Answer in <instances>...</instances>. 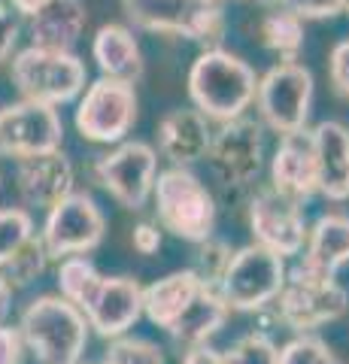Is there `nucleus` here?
Segmentation results:
<instances>
[{"label": "nucleus", "mask_w": 349, "mask_h": 364, "mask_svg": "<svg viewBox=\"0 0 349 364\" xmlns=\"http://www.w3.org/2000/svg\"><path fill=\"white\" fill-rule=\"evenodd\" d=\"M258 76L249 64L225 49H207L188 70V97L210 122H231L246 116L255 100Z\"/></svg>", "instance_id": "1"}, {"label": "nucleus", "mask_w": 349, "mask_h": 364, "mask_svg": "<svg viewBox=\"0 0 349 364\" xmlns=\"http://www.w3.org/2000/svg\"><path fill=\"white\" fill-rule=\"evenodd\" d=\"M21 343L40 364H80L88 346L85 316L61 294H40L18 316Z\"/></svg>", "instance_id": "2"}, {"label": "nucleus", "mask_w": 349, "mask_h": 364, "mask_svg": "<svg viewBox=\"0 0 349 364\" xmlns=\"http://www.w3.org/2000/svg\"><path fill=\"white\" fill-rule=\"evenodd\" d=\"M9 76L21 100H37L55 109L76 100L88 85V70L80 55L40 46L18 49L9 58Z\"/></svg>", "instance_id": "3"}, {"label": "nucleus", "mask_w": 349, "mask_h": 364, "mask_svg": "<svg viewBox=\"0 0 349 364\" xmlns=\"http://www.w3.org/2000/svg\"><path fill=\"white\" fill-rule=\"evenodd\" d=\"M155 213L164 231L186 243H204L216 228V198L188 167H167L155 176Z\"/></svg>", "instance_id": "4"}, {"label": "nucleus", "mask_w": 349, "mask_h": 364, "mask_svg": "<svg viewBox=\"0 0 349 364\" xmlns=\"http://www.w3.org/2000/svg\"><path fill=\"white\" fill-rule=\"evenodd\" d=\"M276 318L295 334H313L316 328L337 322L349 310V291L334 277L313 273L295 264L274 301Z\"/></svg>", "instance_id": "5"}, {"label": "nucleus", "mask_w": 349, "mask_h": 364, "mask_svg": "<svg viewBox=\"0 0 349 364\" xmlns=\"http://www.w3.org/2000/svg\"><path fill=\"white\" fill-rule=\"evenodd\" d=\"M286 258L274 255L270 249L249 243L231 255L225 277L219 279V294L234 313H258L274 306L279 289L286 282Z\"/></svg>", "instance_id": "6"}, {"label": "nucleus", "mask_w": 349, "mask_h": 364, "mask_svg": "<svg viewBox=\"0 0 349 364\" xmlns=\"http://www.w3.org/2000/svg\"><path fill=\"white\" fill-rule=\"evenodd\" d=\"M125 18L149 33H176L195 43H219L225 16L219 0H122Z\"/></svg>", "instance_id": "7"}, {"label": "nucleus", "mask_w": 349, "mask_h": 364, "mask_svg": "<svg viewBox=\"0 0 349 364\" xmlns=\"http://www.w3.org/2000/svg\"><path fill=\"white\" fill-rule=\"evenodd\" d=\"M255 107L270 131L295 134L307 128L313 107V73L298 61H279L258 79Z\"/></svg>", "instance_id": "8"}, {"label": "nucleus", "mask_w": 349, "mask_h": 364, "mask_svg": "<svg viewBox=\"0 0 349 364\" xmlns=\"http://www.w3.org/2000/svg\"><path fill=\"white\" fill-rule=\"evenodd\" d=\"M92 173L97 186L125 210H143L159 176V152L143 140H122L112 152L97 158Z\"/></svg>", "instance_id": "9"}, {"label": "nucleus", "mask_w": 349, "mask_h": 364, "mask_svg": "<svg viewBox=\"0 0 349 364\" xmlns=\"http://www.w3.org/2000/svg\"><path fill=\"white\" fill-rule=\"evenodd\" d=\"M207 161L225 188H249L264 170V124L231 119L213 131Z\"/></svg>", "instance_id": "10"}, {"label": "nucleus", "mask_w": 349, "mask_h": 364, "mask_svg": "<svg viewBox=\"0 0 349 364\" xmlns=\"http://www.w3.org/2000/svg\"><path fill=\"white\" fill-rule=\"evenodd\" d=\"M137 122V91L100 76L88 82L76 104V131L92 143H122Z\"/></svg>", "instance_id": "11"}, {"label": "nucleus", "mask_w": 349, "mask_h": 364, "mask_svg": "<svg viewBox=\"0 0 349 364\" xmlns=\"http://www.w3.org/2000/svg\"><path fill=\"white\" fill-rule=\"evenodd\" d=\"M107 219L104 210L95 203L92 195L73 191L61 203L46 213V222L40 228V243L46 246L49 258L61 261L67 255H88L104 243Z\"/></svg>", "instance_id": "12"}, {"label": "nucleus", "mask_w": 349, "mask_h": 364, "mask_svg": "<svg viewBox=\"0 0 349 364\" xmlns=\"http://www.w3.org/2000/svg\"><path fill=\"white\" fill-rule=\"evenodd\" d=\"M64 122L55 107L16 100L0 107V158H31L61 149Z\"/></svg>", "instance_id": "13"}, {"label": "nucleus", "mask_w": 349, "mask_h": 364, "mask_svg": "<svg viewBox=\"0 0 349 364\" xmlns=\"http://www.w3.org/2000/svg\"><path fill=\"white\" fill-rule=\"evenodd\" d=\"M252 240L270 249L279 258L301 255L304 240H307V222H304L301 203L279 195L276 188H258L246 207Z\"/></svg>", "instance_id": "14"}, {"label": "nucleus", "mask_w": 349, "mask_h": 364, "mask_svg": "<svg viewBox=\"0 0 349 364\" xmlns=\"http://www.w3.org/2000/svg\"><path fill=\"white\" fill-rule=\"evenodd\" d=\"M76 170L73 161L61 149L31 155L16 161V191L21 203L31 210H52L55 203H61L67 195H73Z\"/></svg>", "instance_id": "15"}, {"label": "nucleus", "mask_w": 349, "mask_h": 364, "mask_svg": "<svg viewBox=\"0 0 349 364\" xmlns=\"http://www.w3.org/2000/svg\"><path fill=\"white\" fill-rule=\"evenodd\" d=\"M82 316L88 331L100 334L104 340L125 337L143 316V286L131 277H104Z\"/></svg>", "instance_id": "16"}, {"label": "nucleus", "mask_w": 349, "mask_h": 364, "mask_svg": "<svg viewBox=\"0 0 349 364\" xmlns=\"http://www.w3.org/2000/svg\"><path fill=\"white\" fill-rule=\"evenodd\" d=\"M270 188L295 203H307L316 195V149L307 128L279 136L276 152L270 158Z\"/></svg>", "instance_id": "17"}, {"label": "nucleus", "mask_w": 349, "mask_h": 364, "mask_svg": "<svg viewBox=\"0 0 349 364\" xmlns=\"http://www.w3.org/2000/svg\"><path fill=\"white\" fill-rule=\"evenodd\" d=\"M159 152L173 167H191L204 161L213 140V122L195 107H176L159 122Z\"/></svg>", "instance_id": "18"}, {"label": "nucleus", "mask_w": 349, "mask_h": 364, "mask_svg": "<svg viewBox=\"0 0 349 364\" xmlns=\"http://www.w3.org/2000/svg\"><path fill=\"white\" fill-rule=\"evenodd\" d=\"M310 134L316 149V191L334 203L349 200V128L328 119Z\"/></svg>", "instance_id": "19"}, {"label": "nucleus", "mask_w": 349, "mask_h": 364, "mask_svg": "<svg viewBox=\"0 0 349 364\" xmlns=\"http://www.w3.org/2000/svg\"><path fill=\"white\" fill-rule=\"evenodd\" d=\"M85 25H88V9L82 0H46L37 13L28 16L31 46L73 52Z\"/></svg>", "instance_id": "20"}, {"label": "nucleus", "mask_w": 349, "mask_h": 364, "mask_svg": "<svg viewBox=\"0 0 349 364\" xmlns=\"http://www.w3.org/2000/svg\"><path fill=\"white\" fill-rule=\"evenodd\" d=\"M298 264L304 270L334 277L349 261V215L346 213H325L313 228H307V240L301 249Z\"/></svg>", "instance_id": "21"}, {"label": "nucleus", "mask_w": 349, "mask_h": 364, "mask_svg": "<svg viewBox=\"0 0 349 364\" xmlns=\"http://www.w3.org/2000/svg\"><path fill=\"white\" fill-rule=\"evenodd\" d=\"M92 55L97 61L100 76L119 79V82L137 85L143 79L146 61L140 52V43L134 37V31L125 25H104L95 40H92Z\"/></svg>", "instance_id": "22"}, {"label": "nucleus", "mask_w": 349, "mask_h": 364, "mask_svg": "<svg viewBox=\"0 0 349 364\" xmlns=\"http://www.w3.org/2000/svg\"><path fill=\"white\" fill-rule=\"evenodd\" d=\"M228 306H225L222 294L210 286H200V291L191 298V304L179 313L176 322L167 328L179 346L186 349H198V346H210V340L222 331V325L228 322Z\"/></svg>", "instance_id": "23"}, {"label": "nucleus", "mask_w": 349, "mask_h": 364, "mask_svg": "<svg viewBox=\"0 0 349 364\" xmlns=\"http://www.w3.org/2000/svg\"><path fill=\"white\" fill-rule=\"evenodd\" d=\"M200 286H204V282H200L188 267L167 273V277L155 279L152 286L143 289V316L149 318L152 325H159L167 331V328L179 318V313L191 304V298L200 291Z\"/></svg>", "instance_id": "24"}, {"label": "nucleus", "mask_w": 349, "mask_h": 364, "mask_svg": "<svg viewBox=\"0 0 349 364\" xmlns=\"http://www.w3.org/2000/svg\"><path fill=\"white\" fill-rule=\"evenodd\" d=\"M55 279H58V294L73 304L76 310H85L88 301L95 298L97 286L104 282V273L97 270V264L88 255H67L58 261V270H55Z\"/></svg>", "instance_id": "25"}, {"label": "nucleus", "mask_w": 349, "mask_h": 364, "mask_svg": "<svg viewBox=\"0 0 349 364\" xmlns=\"http://www.w3.org/2000/svg\"><path fill=\"white\" fill-rule=\"evenodd\" d=\"M262 40L270 52L283 55L286 61H295L298 52L304 49V21L295 18L286 9H274L262 18Z\"/></svg>", "instance_id": "26"}, {"label": "nucleus", "mask_w": 349, "mask_h": 364, "mask_svg": "<svg viewBox=\"0 0 349 364\" xmlns=\"http://www.w3.org/2000/svg\"><path fill=\"white\" fill-rule=\"evenodd\" d=\"M49 252H46V246L40 243V237L33 234L31 240L18 249V252L6 261L4 267H0V277L6 279V286L9 289H25L31 286V282H37L43 273H46L49 267Z\"/></svg>", "instance_id": "27"}, {"label": "nucleus", "mask_w": 349, "mask_h": 364, "mask_svg": "<svg viewBox=\"0 0 349 364\" xmlns=\"http://www.w3.org/2000/svg\"><path fill=\"white\" fill-rule=\"evenodd\" d=\"M279 346L264 331H249L237 337L222 352V364H276Z\"/></svg>", "instance_id": "28"}, {"label": "nucleus", "mask_w": 349, "mask_h": 364, "mask_svg": "<svg viewBox=\"0 0 349 364\" xmlns=\"http://www.w3.org/2000/svg\"><path fill=\"white\" fill-rule=\"evenodd\" d=\"M104 364H164V352L159 343L146 337H116L109 340V346L104 352Z\"/></svg>", "instance_id": "29"}, {"label": "nucleus", "mask_w": 349, "mask_h": 364, "mask_svg": "<svg viewBox=\"0 0 349 364\" xmlns=\"http://www.w3.org/2000/svg\"><path fill=\"white\" fill-rule=\"evenodd\" d=\"M231 246L225 240H216V237H207L204 243H198V252H195V264L188 270L204 282L210 289H219V279L225 277V267L231 261Z\"/></svg>", "instance_id": "30"}, {"label": "nucleus", "mask_w": 349, "mask_h": 364, "mask_svg": "<svg viewBox=\"0 0 349 364\" xmlns=\"http://www.w3.org/2000/svg\"><path fill=\"white\" fill-rule=\"evenodd\" d=\"M33 234L37 231H33V219L28 210H18V207L0 210V267L13 258Z\"/></svg>", "instance_id": "31"}, {"label": "nucleus", "mask_w": 349, "mask_h": 364, "mask_svg": "<svg viewBox=\"0 0 349 364\" xmlns=\"http://www.w3.org/2000/svg\"><path fill=\"white\" fill-rule=\"evenodd\" d=\"M276 364H340L331 346L316 334H295L279 346Z\"/></svg>", "instance_id": "32"}, {"label": "nucleus", "mask_w": 349, "mask_h": 364, "mask_svg": "<svg viewBox=\"0 0 349 364\" xmlns=\"http://www.w3.org/2000/svg\"><path fill=\"white\" fill-rule=\"evenodd\" d=\"M279 9H286L301 21H319L340 16L343 0H279Z\"/></svg>", "instance_id": "33"}, {"label": "nucleus", "mask_w": 349, "mask_h": 364, "mask_svg": "<svg viewBox=\"0 0 349 364\" xmlns=\"http://www.w3.org/2000/svg\"><path fill=\"white\" fill-rule=\"evenodd\" d=\"M18 33H21V13L9 0H0V64L13 58Z\"/></svg>", "instance_id": "34"}, {"label": "nucleus", "mask_w": 349, "mask_h": 364, "mask_svg": "<svg viewBox=\"0 0 349 364\" xmlns=\"http://www.w3.org/2000/svg\"><path fill=\"white\" fill-rule=\"evenodd\" d=\"M328 76H331V85L340 97H349V40H340L331 49V58H328Z\"/></svg>", "instance_id": "35"}, {"label": "nucleus", "mask_w": 349, "mask_h": 364, "mask_svg": "<svg viewBox=\"0 0 349 364\" xmlns=\"http://www.w3.org/2000/svg\"><path fill=\"white\" fill-rule=\"evenodd\" d=\"M25 343H21L18 328L0 322V364H21L25 361Z\"/></svg>", "instance_id": "36"}, {"label": "nucleus", "mask_w": 349, "mask_h": 364, "mask_svg": "<svg viewBox=\"0 0 349 364\" xmlns=\"http://www.w3.org/2000/svg\"><path fill=\"white\" fill-rule=\"evenodd\" d=\"M131 243H134V249H137L140 255H155L161 249V243H164L161 228L155 222H140L137 228H134V234H131Z\"/></svg>", "instance_id": "37"}, {"label": "nucleus", "mask_w": 349, "mask_h": 364, "mask_svg": "<svg viewBox=\"0 0 349 364\" xmlns=\"http://www.w3.org/2000/svg\"><path fill=\"white\" fill-rule=\"evenodd\" d=\"M183 364H222V352L213 346H198V349H186Z\"/></svg>", "instance_id": "38"}, {"label": "nucleus", "mask_w": 349, "mask_h": 364, "mask_svg": "<svg viewBox=\"0 0 349 364\" xmlns=\"http://www.w3.org/2000/svg\"><path fill=\"white\" fill-rule=\"evenodd\" d=\"M9 4H13L18 13H21V18H28L31 13H37V9L46 4V0H9Z\"/></svg>", "instance_id": "39"}, {"label": "nucleus", "mask_w": 349, "mask_h": 364, "mask_svg": "<svg viewBox=\"0 0 349 364\" xmlns=\"http://www.w3.org/2000/svg\"><path fill=\"white\" fill-rule=\"evenodd\" d=\"M9 306H13V289L6 286V279L0 277V318L9 313Z\"/></svg>", "instance_id": "40"}, {"label": "nucleus", "mask_w": 349, "mask_h": 364, "mask_svg": "<svg viewBox=\"0 0 349 364\" xmlns=\"http://www.w3.org/2000/svg\"><path fill=\"white\" fill-rule=\"evenodd\" d=\"M262 6H274V4H279V0H258Z\"/></svg>", "instance_id": "41"}, {"label": "nucleus", "mask_w": 349, "mask_h": 364, "mask_svg": "<svg viewBox=\"0 0 349 364\" xmlns=\"http://www.w3.org/2000/svg\"><path fill=\"white\" fill-rule=\"evenodd\" d=\"M343 13L349 16V0H343Z\"/></svg>", "instance_id": "42"}, {"label": "nucleus", "mask_w": 349, "mask_h": 364, "mask_svg": "<svg viewBox=\"0 0 349 364\" xmlns=\"http://www.w3.org/2000/svg\"><path fill=\"white\" fill-rule=\"evenodd\" d=\"M80 364H104V361H80Z\"/></svg>", "instance_id": "43"}]
</instances>
